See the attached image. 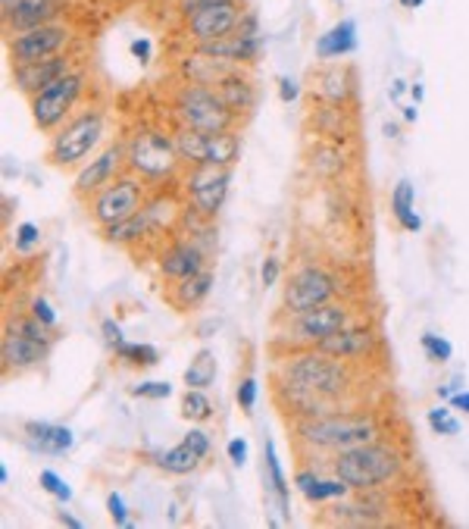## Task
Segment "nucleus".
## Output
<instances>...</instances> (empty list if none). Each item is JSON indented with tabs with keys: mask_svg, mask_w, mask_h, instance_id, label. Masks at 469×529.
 Returning a JSON list of instances; mask_svg holds the SVG:
<instances>
[{
	"mask_svg": "<svg viewBox=\"0 0 469 529\" xmlns=\"http://www.w3.org/2000/svg\"><path fill=\"white\" fill-rule=\"evenodd\" d=\"M332 470L354 492H373L379 485L391 483V479H397V474L404 470V457L397 448L382 445V442H364V445L335 451Z\"/></svg>",
	"mask_w": 469,
	"mask_h": 529,
	"instance_id": "1",
	"label": "nucleus"
},
{
	"mask_svg": "<svg viewBox=\"0 0 469 529\" xmlns=\"http://www.w3.org/2000/svg\"><path fill=\"white\" fill-rule=\"evenodd\" d=\"M282 379L285 383H294L307 392L325 394V398L338 401L341 394L351 392V366H347L341 357L323 354L319 348H301L294 354L285 357L282 364Z\"/></svg>",
	"mask_w": 469,
	"mask_h": 529,
	"instance_id": "2",
	"label": "nucleus"
},
{
	"mask_svg": "<svg viewBox=\"0 0 469 529\" xmlns=\"http://www.w3.org/2000/svg\"><path fill=\"white\" fill-rule=\"evenodd\" d=\"M173 113L179 119L182 129H197V132H232L238 123V113L219 97L213 85L204 82H188L175 91Z\"/></svg>",
	"mask_w": 469,
	"mask_h": 529,
	"instance_id": "3",
	"label": "nucleus"
},
{
	"mask_svg": "<svg viewBox=\"0 0 469 529\" xmlns=\"http://www.w3.org/2000/svg\"><path fill=\"white\" fill-rule=\"evenodd\" d=\"M104 129L106 119L101 110H82L78 116L66 119L47 141V164L56 169H75L78 164H85L101 145Z\"/></svg>",
	"mask_w": 469,
	"mask_h": 529,
	"instance_id": "4",
	"label": "nucleus"
},
{
	"mask_svg": "<svg viewBox=\"0 0 469 529\" xmlns=\"http://www.w3.org/2000/svg\"><path fill=\"white\" fill-rule=\"evenodd\" d=\"M379 426L369 417L357 414H323V417H307L297 423V439L319 451H344L364 442H375Z\"/></svg>",
	"mask_w": 469,
	"mask_h": 529,
	"instance_id": "5",
	"label": "nucleus"
},
{
	"mask_svg": "<svg viewBox=\"0 0 469 529\" xmlns=\"http://www.w3.org/2000/svg\"><path fill=\"white\" fill-rule=\"evenodd\" d=\"M85 82H88V75H85L82 69H73V73H66L63 79L47 85L45 91H38L35 97H28L35 129L45 132V135H54L78 104V97H82V91H85Z\"/></svg>",
	"mask_w": 469,
	"mask_h": 529,
	"instance_id": "6",
	"label": "nucleus"
},
{
	"mask_svg": "<svg viewBox=\"0 0 469 529\" xmlns=\"http://www.w3.org/2000/svg\"><path fill=\"white\" fill-rule=\"evenodd\" d=\"M147 179L141 175H119L116 182H110L106 188H101L97 195L88 197V216L97 229H106L113 223L129 220L132 214H138L141 207L147 204Z\"/></svg>",
	"mask_w": 469,
	"mask_h": 529,
	"instance_id": "7",
	"label": "nucleus"
},
{
	"mask_svg": "<svg viewBox=\"0 0 469 529\" xmlns=\"http://www.w3.org/2000/svg\"><path fill=\"white\" fill-rule=\"evenodd\" d=\"M125 160H129L132 173L147 182L169 179L175 173V166L182 164L179 151H175V141L154 129L135 132L129 145H125Z\"/></svg>",
	"mask_w": 469,
	"mask_h": 529,
	"instance_id": "8",
	"label": "nucleus"
},
{
	"mask_svg": "<svg viewBox=\"0 0 469 529\" xmlns=\"http://www.w3.org/2000/svg\"><path fill=\"white\" fill-rule=\"evenodd\" d=\"M173 141L182 164L191 166H232L241 154V141L234 132H197L179 125Z\"/></svg>",
	"mask_w": 469,
	"mask_h": 529,
	"instance_id": "9",
	"label": "nucleus"
},
{
	"mask_svg": "<svg viewBox=\"0 0 469 529\" xmlns=\"http://www.w3.org/2000/svg\"><path fill=\"white\" fill-rule=\"evenodd\" d=\"M69 45H73V28L54 19V23L6 35V60H10V66L47 60V56H54V54H63Z\"/></svg>",
	"mask_w": 469,
	"mask_h": 529,
	"instance_id": "10",
	"label": "nucleus"
},
{
	"mask_svg": "<svg viewBox=\"0 0 469 529\" xmlns=\"http://www.w3.org/2000/svg\"><path fill=\"white\" fill-rule=\"evenodd\" d=\"M351 323V310L344 304H329L323 307H313V310H304V314H291V326L285 329L282 342H288L294 351L301 348H316L323 338L335 335L338 329H344Z\"/></svg>",
	"mask_w": 469,
	"mask_h": 529,
	"instance_id": "11",
	"label": "nucleus"
},
{
	"mask_svg": "<svg viewBox=\"0 0 469 529\" xmlns=\"http://www.w3.org/2000/svg\"><path fill=\"white\" fill-rule=\"evenodd\" d=\"M241 16H244L241 0H213V4L197 6L191 16L182 19V32L195 45H207V41L229 38V35L238 32Z\"/></svg>",
	"mask_w": 469,
	"mask_h": 529,
	"instance_id": "12",
	"label": "nucleus"
},
{
	"mask_svg": "<svg viewBox=\"0 0 469 529\" xmlns=\"http://www.w3.org/2000/svg\"><path fill=\"white\" fill-rule=\"evenodd\" d=\"M338 288H341V282H338L335 273L323 270V266H304V270H297L294 276L288 279L282 304H285L288 316L304 314V310L329 304V301L338 294Z\"/></svg>",
	"mask_w": 469,
	"mask_h": 529,
	"instance_id": "13",
	"label": "nucleus"
},
{
	"mask_svg": "<svg viewBox=\"0 0 469 529\" xmlns=\"http://www.w3.org/2000/svg\"><path fill=\"white\" fill-rule=\"evenodd\" d=\"M229 182H232V166H195L188 173V197L191 207L201 216H216L223 210L225 197H229Z\"/></svg>",
	"mask_w": 469,
	"mask_h": 529,
	"instance_id": "14",
	"label": "nucleus"
},
{
	"mask_svg": "<svg viewBox=\"0 0 469 529\" xmlns=\"http://www.w3.org/2000/svg\"><path fill=\"white\" fill-rule=\"evenodd\" d=\"M173 214V204L169 201H147L145 207L138 210V214H132L129 220L123 223H113L106 225L104 238L110 245H135V242H145V238H151L154 232H160L163 225H166V216Z\"/></svg>",
	"mask_w": 469,
	"mask_h": 529,
	"instance_id": "15",
	"label": "nucleus"
},
{
	"mask_svg": "<svg viewBox=\"0 0 469 529\" xmlns=\"http://www.w3.org/2000/svg\"><path fill=\"white\" fill-rule=\"evenodd\" d=\"M75 63L66 51L54 54L47 60H35V63H19V66H10V82L19 95L35 97L38 91H45L47 85H54L56 79H63L66 73H73Z\"/></svg>",
	"mask_w": 469,
	"mask_h": 529,
	"instance_id": "16",
	"label": "nucleus"
},
{
	"mask_svg": "<svg viewBox=\"0 0 469 529\" xmlns=\"http://www.w3.org/2000/svg\"><path fill=\"white\" fill-rule=\"evenodd\" d=\"M125 166H129V160H125V145L106 147L104 154H97L95 160H88V166L78 169L73 192H75L78 197L97 195L101 188L110 185V182H116L119 175L125 173Z\"/></svg>",
	"mask_w": 469,
	"mask_h": 529,
	"instance_id": "17",
	"label": "nucleus"
},
{
	"mask_svg": "<svg viewBox=\"0 0 469 529\" xmlns=\"http://www.w3.org/2000/svg\"><path fill=\"white\" fill-rule=\"evenodd\" d=\"M197 54L210 56V60H219V63H229V66H247L254 63L263 51V35L257 38H247V35H229V38H219V41H207V45H195Z\"/></svg>",
	"mask_w": 469,
	"mask_h": 529,
	"instance_id": "18",
	"label": "nucleus"
},
{
	"mask_svg": "<svg viewBox=\"0 0 469 529\" xmlns=\"http://www.w3.org/2000/svg\"><path fill=\"white\" fill-rule=\"evenodd\" d=\"M375 344H379V338H375L373 329L366 326H351L347 323L344 329H338L335 335L323 338V342L316 344L323 354H332V357H341V361H354V357H364V354H373Z\"/></svg>",
	"mask_w": 469,
	"mask_h": 529,
	"instance_id": "19",
	"label": "nucleus"
},
{
	"mask_svg": "<svg viewBox=\"0 0 469 529\" xmlns=\"http://www.w3.org/2000/svg\"><path fill=\"white\" fill-rule=\"evenodd\" d=\"M47 351H51V344L35 342V338L19 335V333H13V329H6L4 342H0V361H4L6 373H10V370L19 373V370H32V366H38L47 357Z\"/></svg>",
	"mask_w": 469,
	"mask_h": 529,
	"instance_id": "20",
	"label": "nucleus"
},
{
	"mask_svg": "<svg viewBox=\"0 0 469 529\" xmlns=\"http://www.w3.org/2000/svg\"><path fill=\"white\" fill-rule=\"evenodd\" d=\"M310 91L323 104H344L354 95V73L351 66H341V63H329V66L316 69L310 75Z\"/></svg>",
	"mask_w": 469,
	"mask_h": 529,
	"instance_id": "21",
	"label": "nucleus"
},
{
	"mask_svg": "<svg viewBox=\"0 0 469 529\" xmlns=\"http://www.w3.org/2000/svg\"><path fill=\"white\" fill-rule=\"evenodd\" d=\"M204 266H207V257H204V251L191 242H175L160 254V276H166L169 282L195 276Z\"/></svg>",
	"mask_w": 469,
	"mask_h": 529,
	"instance_id": "22",
	"label": "nucleus"
},
{
	"mask_svg": "<svg viewBox=\"0 0 469 529\" xmlns=\"http://www.w3.org/2000/svg\"><path fill=\"white\" fill-rule=\"evenodd\" d=\"M56 16H60V0H28V4L16 6V10L0 13V19H4V35L54 23Z\"/></svg>",
	"mask_w": 469,
	"mask_h": 529,
	"instance_id": "23",
	"label": "nucleus"
},
{
	"mask_svg": "<svg viewBox=\"0 0 469 529\" xmlns=\"http://www.w3.org/2000/svg\"><path fill=\"white\" fill-rule=\"evenodd\" d=\"M25 439L32 448L45 451V454H66L73 448L75 435L69 426H60V423H45V420H28L23 426Z\"/></svg>",
	"mask_w": 469,
	"mask_h": 529,
	"instance_id": "24",
	"label": "nucleus"
},
{
	"mask_svg": "<svg viewBox=\"0 0 469 529\" xmlns=\"http://www.w3.org/2000/svg\"><path fill=\"white\" fill-rule=\"evenodd\" d=\"M313 51H316V56L323 63L341 60V56L357 51V25H354V19H341V23L332 25L325 35H319Z\"/></svg>",
	"mask_w": 469,
	"mask_h": 529,
	"instance_id": "25",
	"label": "nucleus"
},
{
	"mask_svg": "<svg viewBox=\"0 0 469 529\" xmlns=\"http://www.w3.org/2000/svg\"><path fill=\"white\" fill-rule=\"evenodd\" d=\"M213 292V273L201 270L188 279H175L173 285L166 288V301L175 310H191L207 301V294Z\"/></svg>",
	"mask_w": 469,
	"mask_h": 529,
	"instance_id": "26",
	"label": "nucleus"
},
{
	"mask_svg": "<svg viewBox=\"0 0 469 529\" xmlns=\"http://www.w3.org/2000/svg\"><path fill=\"white\" fill-rule=\"evenodd\" d=\"M294 485L301 489V495L307 498V502H313V504H319V502H341V498H347L354 492L341 476L319 479L316 474H307V470L294 474Z\"/></svg>",
	"mask_w": 469,
	"mask_h": 529,
	"instance_id": "27",
	"label": "nucleus"
},
{
	"mask_svg": "<svg viewBox=\"0 0 469 529\" xmlns=\"http://www.w3.org/2000/svg\"><path fill=\"white\" fill-rule=\"evenodd\" d=\"M213 88L219 91V97H223V101L229 104L234 113H241V110L251 107L254 95H257V91H254V85H251V79H244V75L238 73V66L229 69V73H225L223 79L213 85Z\"/></svg>",
	"mask_w": 469,
	"mask_h": 529,
	"instance_id": "28",
	"label": "nucleus"
},
{
	"mask_svg": "<svg viewBox=\"0 0 469 529\" xmlns=\"http://www.w3.org/2000/svg\"><path fill=\"white\" fill-rule=\"evenodd\" d=\"M154 457V464L163 470V474H173V476H188V474H195L197 467H201V457L195 454L185 442H179L175 448H166V451H156Z\"/></svg>",
	"mask_w": 469,
	"mask_h": 529,
	"instance_id": "29",
	"label": "nucleus"
},
{
	"mask_svg": "<svg viewBox=\"0 0 469 529\" xmlns=\"http://www.w3.org/2000/svg\"><path fill=\"white\" fill-rule=\"evenodd\" d=\"M414 197H416V192L407 179L397 182L394 192H391V214H394V220L401 223V229H407V232L423 229V220H419L416 210H414Z\"/></svg>",
	"mask_w": 469,
	"mask_h": 529,
	"instance_id": "30",
	"label": "nucleus"
},
{
	"mask_svg": "<svg viewBox=\"0 0 469 529\" xmlns=\"http://www.w3.org/2000/svg\"><path fill=\"white\" fill-rule=\"evenodd\" d=\"M213 379H216V357H213L210 348H201L185 370V385L188 389H207V385H213Z\"/></svg>",
	"mask_w": 469,
	"mask_h": 529,
	"instance_id": "31",
	"label": "nucleus"
},
{
	"mask_svg": "<svg viewBox=\"0 0 469 529\" xmlns=\"http://www.w3.org/2000/svg\"><path fill=\"white\" fill-rule=\"evenodd\" d=\"M113 354L119 357V361L132 364V366H154L160 364V351L154 348V344H138V342H119L113 344Z\"/></svg>",
	"mask_w": 469,
	"mask_h": 529,
	"instance_id": "32",
	"label": "nucleus"
},
{
	"mask_svg": "<svg viewBox=\"0 0 469 529\" xmlns=\"http://www.w3.org/2000/svg\"><path fill=\"white\" fill-rule=\"evenodd\" d=\"M266 479L273 485V495L279 498V504H282V514L288 517V483H285V474H282V461H279V454H275V445L273 442H266Z\"/></svg>",
	"mask_w": 469,
	"mask_h": 529,
	"instance_id": "33",
	"label": "nucleus"
},
{
	"mask_svg": "<svg viewBox=\"0 0 469 529\" xmlns=\"http://www.w3.org/2000/svg\"><path fill=\"white\" fill-rule=\"evenodd\" d=\"M329 520H335V524H379L382 520V514L375 511L373 504L364 502V504H335L332 507V517Z\"/></svg>",
	"mask_w": 469,
	"mask_h": 529,
	"instance_id": "34",
	"label": "nucleus"
},
{
	"mask_svg": "<svg viewBox=\"0 0 469 529\" xmlns=\"http://www.w3.org/2000/svg\"><path fill=\"white\" fill-rule=\"evenodd\" d=\"M182 417L191 423H204L213 417V401L204 394V389H185L182 394Z\"/></svg>",
	"mask_w": 469,
	"mask_h": 529,
	"instance_id": "35",
	"label": "nucleus"
},
{
	"mask_svg": "<svg viewBox=\"0 0 469 529\" xmlns=\"http://www.w3.org/2000/svg\"><path fill=\"white\" fill-rule=\"evenodd\" d=\"M310 166L316 169L319 175H335L344 169V154H341L335 145H323L310 154Z\"/></svg>",
	"mask_w": 469,
	"mask_h": 529,
	"instance_id": "36",
	"label": "nucleus"
},
{
	"mask_svg": "<svg viewBox=\"0 0 469 529\" xmlns=\"http://www.w3.org/2000/svg\"><path fill=\"white\" fill-rule=\"evenodd\" d=\"M38 485L47 492V495H54L60 504L73 502V489H69V483L63 476H56L54 470H41V474H38Z\"/></svg>",
	"mask_w": 469,
	"mask_h": 529,
	"instance_id": "37",
	"label": "nucleus"
},
{
	"mask_svg": "<svg viewBox=\"0 0 469 529\" xmlns=\"http://www.w3.org/2000/svg\"><path fill=\"white\" fill-rule=\"evenodd\" d=\"M423 351H425V357L429 361H438V364H444V361H451V354H454V344L447 342L444 335H435V333H425L423 338Z\"/></svg>",
	"mask_w": 469,
	"mask_h": 529,
	"instance_id": "38",
	"label": "nucleus"
},
{
	"mask_svg": "<svg viewBox=\"0 0 469 529\" xmlns=\"http://www.w3.org/2000/svg\"><path fill=\"white\" fill-rule=\"evenodd\" d=\"M41 245V229L35 223H23L13 235V251L16 254H32Z\"/></svg>",
	"mask_w": 469,
	"mask_h": 529,
	"instance_id": "39",
	"label": "nucleus"
},
{
	"mask_svg": "<svg viewBox=\"0 0 469 529\" xmlns=\"http://www.w3.org/2000/svg\"><path fill=\"white\" fill-rule=\"evenodd\" d=\"M429 426L435 429L438 435H457L460 423L451 417V411H447V407H432V411H429Z\"/></svg>",
	"mask_w": 469,
	"mask_h": 529,
	"instance_id": "40",
	"label": "nucleus"
},
{
	"mask_svg": "<svg viewBox=\"0 0 469 529\" xmlns=\"http://www.w3.org/2000/svg\"><path fill=\"white\" fill-rule=\"evenodd\" d=\"M185 445H188L191 451H195L197 457H201V461H207L210 457V448H213V442H210V435L204 433V429H188V433H185Z\"/></svg>",
	"mask_w": 469,
	"mask_h": 529,
	"instance_id": "41",
	"label": "nucleus"
},
{
	"mask_svg": "<svg viewBox=\"0 0 469 529\" xmlns=\"http://www.w3.org/2000/svg\"><path fill=\"white\" fill-rule=\"evenodd\" d=\"M106 511H110V517H113V524H116V526H129L132 524L129 507H125V502H123V495H119V492H110V495H106Z\"/></svg>",
	"mask_w": 469,
	"mask_h": 529,
	"instance_id": "42",
	"label": "nucleus"
},
{
	"mask_svg": "<svg viewBox=\"0 0 469 529\" xmlns=\"http://www.w3.org/2000/svg\"><path fill=\"white\" fill-rule=\"evenodd\" d=\"M132 394H135V398L163 401V398H169V394H173V385H169V383H141V385H135Z\"/></svg>",
	"mask_w": 469,
	"mask_h": 529,
	"instance_id": "43",
	"label": "nucleus"
},
{
	"mask_svg": "<svg viewBox=\"0 0 469 529\" xmlns=\"http://www.w3.org/2000/svg\"><path fill=\"white\" fill-rule=\"evenodd\" d=\"M238 404H241V411H247V414H251L254 404H257V379H254V376L241 379V385H238Z\"/></svg>",
	"mask_w": 469,
	"mask_h": 529,
	"instance_id": "44",
	"label": "nucleus"
},
{
	"mask_svg": "<svg viewBox=\"0 0 469 529\" xmlns=\"http://www.w3.org/2000/svg\"><path fill=\"white\" fill-rule=\"evenodd\" d=\"M32 314L38 316V320L45 323V326H51V329L56 326V314H54V307L47 304V301L41 298V294H38V298H32Z\"/></svg>",
	"mask_w": 469,
	"mask_h": 529,
	"instance_id": "45",
	"label": "nucleus"
},
{
	"mask_svg": "<svg viewBox=\"0 0 469 529\" xmlns=\"http://www.w3.org/2000/svg\"><path fill=\"white\" fill-rule=\"evenodd\" d=\"M260 279H263V288L275 285V279H279V260H275V257H266V260H263Z\"/></svg>",
	"mask_w": 469,
	"mask_h": 529,
	"instance_id": "46",
	"label": "nucleus"
},
{
	"mask_svg": "<svg viewBox=\"0 0 469 529\" xmlns=\"http://www.w3.org/2000/svg\"><path fill=\"white\" fill-rule=\"evenodd\" d=\"M225 451H229V461L234 464V467H244L247 464V442L244 439H232Z\"/></svg>",
	"mask_w": 469,
	"mask_h": 529,
	"instance_id": "47",
	"label": "nucleus"
},
{
	"mask_svg": "<svg viewBox=\"0 0 469 529\" xmlns=\"http://www.w3.org/2000/svg\"><path fill=\"white\" fill-rule=\"evenodd\" d=\"M129 51H132V56H138L141 63H147V60H151V41H147V38H135L132 45H129Z\"/></svg>",
	"mask_w": 469,
	"mask_h": 529,
	"instance_id": "48",
	"label": "nucleus"
},
{
	"mask_svg": "<svg viewBox=\"0 0 469 529\" xmlns=\"http://www.w3.org/2000/svg\"><path fill=\"white\" fill-rule=\"evenodd\" d=\"M101 329H104V338H106V344H110V348H113V344L123 342V329H119L113 320H104V323H101Z\"/></svg>",
	"mask_w": 469,
	"mask_h": 529,
	"instance_id": "49",
	"label": "nucleus"
},
{
	"mask_svg": "<svg viewBox=\"0 0 469 529\" xmlns=\"http://www.w3.org/2000/svg\"><path fill=\"white\" fill-rule=\"evenodd\" d=\"M279 97H282L285 104L297 101V82H294V79H282V82H279Z\"/></svg>",
	"mask_w": 469,
	"mask_h": 529,
	"instance_id": "50",
	"label": "nucleus"
},
{
	"mask_svg": "<svg viewBox=\"0 0 469 529\" xmlns=\"http://www.w3.org/2000/svg\"><path fill=\"white\" fill-rule=\"evenodd\" d=\"M204 4H213V0H175V10H179V16H191V13L197 10V6H204Z\"/></svg>",
	"mask_w": 469,
	"mask_h": 529,
	"instance_id": "51",
	"label": "nucleus"
},
{
	"mask_svg": "<svg viewBox=\"0 0 469 529\" xmlns=\"http://www.w3.org/2000/svg\"><path fill=\"white\" fill-rule=\"evenodd\" d=\"M451 407H460L464 414H469V392H454L451 394Z\"/></svg>",
	"mask_w": 469,
	"mask_h": 529,
	"instance_id": "52",
	"label": "nucleus"
},
{
	"mask_svg": "<svg viewBox=\"0 0 469 529\" xmlns=\"http://www.w3.org/2000/svg\"><path fill=\"white\" fill-rule=\"evenodd\" d=\"M56 524H60V526H69V529H82V520H75L73 514H66V511L56 514Z\"/></svg>",
	"mask_w": 469,
	"mask_h": 529,
	"instance_id": "53",
	"label": "nucleus"
},
{
	"mask_svg": "<svg viewBox=\"0 0 469 529\" xmlns=\"http://www.w3.org/2000/svg\"><path fill=\"white\" fill-rule=\"evenodd\" d=\"M28 4V0H0V13H10V10H16V6H23Z\"/></svg>",
	"mask_w": 469,
	"mask_h": 529,
	"instance_id": "54",
	"label": "nucleus"
},
{
	"mask_svg": "<svg viewBox=\"0 0 469 529\" xmlns=\"http://www.w3.org/2000/svg\"><path fill=\"white\" fill-rule=\"evenodd\" d=\"M404 88H407V82H401V79H397V82H394V88H391V101H401Z\"/></svg>",
	"mask_w": 469,
	"mask_h": 529,
	"instance_id": "55",
	"label": "nucleus"
},
{
	"mask_svg": "<svg viewBox=\"0 0 469 529\" xmlns=\"http://www.w3.org/2000/svg\"><path fill=\"white\" fill-rule=\"evenodd\" d=\"M397 4H401L404 10H419V6H423L425 0H397Z\"/></svg>",
	"mask_w": 469,
	"mask_h": 529,
	"instance_id": "56",
	"label": "nucleus"
},
{
	"mask_svg": "<svg viewBox=\"0 0 469 529\" xmlns=\"http://www.w3.org/2000/svg\"><path fill=\"white\" fill-rule=\"evenodd\" d=\"M416 104H410V107H404V119H407V123H416Z\"/></svg>",
	"mask_w": 469,
	"mask_h": 529,
	"instance_id": "57",
	"label": "nucleus"
},
{
	"mask_svg": "<svg viewBox=\"0 0 469 529\" xmlns=\"http://www.w3.org/2000/svg\"><path fill=\"white\" fill-rule=\"evenodd\" d=\"M0 483H10V470H6V467H0Z\"/></svg>",
	"mask_w": 469,
	"mask_h": 529,
	"instance_id": "58",
	"label": "nucleus"
},
{
	"mask_svg": "<svg viewBox=\"0 0 469 529\" xmlns=\"http://www.w3.org/2000/svg\"><path fill=\"white\" fill-rule=\"evenodd\" d=\"M423 95H425L423 85H414V97H416V101H423Z\"/></svg>",
	"mask_w": 469,
	"mask_h": 529,
	"instance_id": "59",
	"label": "nucleus"
}]
</instances>
